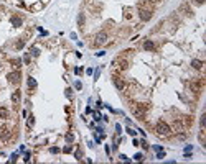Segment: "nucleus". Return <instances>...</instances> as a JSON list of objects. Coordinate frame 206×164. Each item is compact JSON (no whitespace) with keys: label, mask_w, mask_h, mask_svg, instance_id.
Masks as SVG:
<instances>
[{"label":"nucleus","mask_w":206,"mask_h":164,"mask_svg":"<svg viewBox=\"0 0 206 164\" xmlns=\"http://www.w3.org/2000/svg\"><path fill=\"white\" fill-rule=\"evenodd\" d=\"M155 131L158 133V135H162V136H167V135H170V131H172V130H170V126L165 122H158L155 125Z\"/></svg>","instance_id":"obj_1"},{"label":"nucleus","mask_w":206,"mask_h":164,"mask_svg":"<svg viewBox=\"0 0 206 164\" xmlns=\"http://www.w3.org/2000/svg\"><path fill=\"white\" fill-rule=\"evenodd\" d=\"M138 17H140V20H143V21H148V20L152 18V8H142V7H140Z\"/></svg>","instance_id":"obj_2"},{"label":"nucleus","mask_w":206,"mask_h":164,"mask_svg":"<svg viewBox=\"0 0 206 164\" xmlns=\"http://www.w3.org/2000/svg\"><path fill=\"white\" fill-rule=\"evenodd\" d=\"M7 79H8L10 84H18L20 79H22V74H20V71H13V72H10L7 76Z\"/></svg>","instance_id":"obj_3"},{"label":"nucleus","mask_w":206,"mask_h":164,"mask_svg":"<svg viewBox=\"0 0 206 164\" xmlns=\"http://www.w3.org/2000/svg\"><path fill=\"white\" fill-rule=\"evenodd\" d=\"M112 82H114V85L119 89V90H124V87H125V82L122 81V79L119 77V76H114L112 77Z\"/></svg>","instance_id":"obj_4"},{"label":"nucleus","mask_w":206,"mask_h":164,"mask_svg":"<svg viewBox=\"0 0 206 164\" xmlns=\"http://www.w3.org/2000/svg\"><path fill=\"white\" fill-rule=\"evenodd\" d=\"M134 115L137 118L143 120V117H145V107H134Z\"/></svg>","instance_id":"obj_5"},{"label":"nucleus","mask_w":206,"mask_h":164,"mask_svg":"<svg viewBox=\"0 0 206 164\" xmlns=\"http://www.w3.org/2000/svg\"><path fill=\"white\" fill-rule=\"evenodd\" d=\"M105 41H107V33H105V31L97 33V36H96V44H104Z\"/></svg>","instance_id":"obj_6"},{"label":"nucleus","mask_w":206,"mask_h":164,"mask_svg":"<svg viewBox=\"0 0 206 164\" xmlns=\"http://www.w3.org/2000/svg\"><path fill=\"white\" fill-rule=\"evenodd\" d=\"M20 99H22V92H20V90H15L13 94H12V103L18 105L20 103Z\"/></svg>","instance_id":"obj_7"},{"label":"nucleus","mask_w":206,"mask_h":164,"mask_svg":"<svg viewBox=\"0 0 206 164\" xmlns=\"http://www.w3.org/2000/svg\"><path fill=\"white\" fill-rule=\"evenodd\" d=\"M10 21H12V25H13V26H22V18H18V17H12V20H10Z\"/></svg>","instance_id":"obj_8"},{"label":"nucleus","mask_w":206,"mask_h":164,"mask_svg":"<svg viewBox=\"0 0 206 164\" xmlns=\"http://www.w3.org/2000/svg\"><path fill=\"white\" fill-rule=\"evenodd\" d=\"M0 118H8V110L5 108V107H0Z\"/></svg>","instance_id":"obj_9"},{"label":"nucleus","mask_w":206,"mask_h":164,"mask_svg":"<svg viewBox=\"0 0 206 164\" xmlns=\"http://www.w3.org/2000/svg\"><path fill=\"white\" fill-rule=\"evenodd\" d=\"M28 87H30V90H32V89H36V81L33 77H28Z\"/></svg>","instance_id":"obj_10"},{"label":"nucleus","mask_w":206,"mask_h":164,"mask_svg":"<svg viewBox=\"0 0 206 164\" xmlns=\"http://www.w3.org/2000/svg\"><path fill=\"white\" fill-rule=\"evenodd\" d=\"M180 12H185V15H191V10L188 8V5H186V3H183L181 7H180Z\"/></svg>","instance_id":"obj_11"},{"label":"nucleus","mask_w":206,"mask_h":164,"mask_svg":"<svg viewBox=\"0 0 206 164\" xmlns=\"http://www.w3.org/2000/svg\"><path fill=\"white\" fill-rule=\"evenodd\" d=\"M143 48H145V51H153V43L152 41H145V44H143Z\"/></svg>","instance_id":"obj_12"},{"label":"nucleus","mask_w":206,"mask_h":164,"mask_svg":"<svg viewBox=\"0 0 206 164\" xmlns=\"http://www.w3.org/2000/svg\"><path fill=\"white\" fill-rule=\"evenodd\" d=\"M191 66H193L195 69H201L203 62H201V61H198V59H193V61H191Z\"/></svg>","instance_id":"obj_13"},{"label":"nucleus","mask_w":206,"mask_h":164,"mask_svg":"<svg viewBox=\"0 0 206 164\" xmlns=\"http://www.w3.org/2000/svg\"><path fill=\"white\" fill-rule=\"evenodd\" d=\"M78 25H79V28H84V15L82 13L78 15Z\"/></svg>","instance_id":"obj_14"},{"label":"nucleus","mask_w":206,"mask_h":164,"mask_svg":"<svg viewBox=\"0 0 206 164\" xmlns=\"http://www.w3.org/2000/svg\"><path fill=\"white\" fill-rule=\"evenodd\" d=\"M115 62H119V69H122V71H125L127 69V61H124V59H119V61H115Z\"/></svg>","instance_id":"obj_15"},{"label":"nucleus","mask_w":206,"mask_h":164,"mask_svg":"<svg viewBox=\"0 0 206 164\" xmlns=\"http://www.w3.org/2000/svg\"><path fill=\"white\" fill-rule=\"evenodd\" d=\"M0 135H2V140H7V136H8V128L3 126V128H2V133H0Z\"/></svg>","instance_id":"obj_16"},{"label":"nucleus","mask_w":206,"mask_h":164,"mask_svg":"<svg viewBox=\"0 0 206 164\" xmlns=\"http://www.w3.org/2000/svg\"><path fill=\"white\" fill-rule=\"evenodd\" d=\"M191 89H193L195 94H198V92H200V84H198V82H191Z\"/></svg>","instance_id":"obj_17"},{"label":"nucleus","mask_w":206,"mask_h":164,"mask_svg":"<svg viewBox=\"0 0 206 164\" xmlns=\"http://www.w3.org/2000/svg\"><path fill=\"white\" fill-rule=\"evenodd\" d=\"M30 54H33V56H38V54H40V49H38V48H35V46H33L32 49H30Z\"/></svg>","instance_id":"obj_18"},{"label":"nucleus","mask_w":206,"mask_h":164,"mask_svg":"<svg viewBox=\"0 0 206 164\" xmlns=\"http://www.w3.org/2000/svg\"><path fill=\"white\" fill-rule=\"evenodd\" d=\"M33 125H35V117H28V126H33Z\"/></svg>","instance_id":"obj_19"},{"label":"nucleus","mask_w":206,"mask_h":164,"mask_svg":"<svg viewBox=\"0 0 206 164\" xmlns=\"http://www.w3.org/2000/svg\"><path fill=\"white\" fill-rule=\"evenodd\" d=\"M12 64H13L15 67H20V66H22V61H20V59H13V61H12Z\"/></svg>","instance_id":"obj_20"},{"label":"nucleus","mask_w":206,"mask_h":164,"mask_svg":"<svg viewBox=\"0 0 206 164\" xmlns=\"http://www.w3.org/2000/svg\"><path fill=\"white\" fill-rule=\"evenodd\" d=\"M73 140H74V136L71 135V133H68V135H66V141H68V143H73Z\"/></svg>","instance_id":"obj_21"},{"label":"nucleus","mask_w":206,"mask_h":164,"mask_svg":"<svg viewBox=\"0 0 206 164\" xmlns=\"http://www.w3.org/2000/svg\"><path fill=\"white\" fill-rule=\"evenodd\" d=\"M134 159H135V161H142V159H143V156L140 154V153H137V154L134 156Z\"/></svg>","instance_id":"obj_22"},{"label":"nucleus","mask_w":206,"mask_h":164,"mask_svg":"<svg viewBox=\"0 0 206 164\" xmlns=\"http://www.w3.org/2000/svg\"><path fill=\"white\" fill-rule=\"evenodd\" d=\"M205 118H206V115L203 113V115H201V120H200V125H201V128H205Z\"/></svg>","instance_id":"obj_23"},{"label":"nucleus","mask_w":206,"mask_h":164,"mask_svg":"<svg viewBox=\"0 0 206 164\" xmlns=\"http://www.w3.org/2000/svg\"><path fill=\"white\" fill-rule=\"evenodd\" d=\"M50 153H51V154H56V153H60V149L53 146V148H50Z\"/></svg>","instance_id":"obj_24"},{"label":"nucleus","mask_w":206,"mask_h":164,"mask_svg":"<svg viewBox=\"0 0 206 164\" xmlns=\"http://www.w3.org/2000/svg\"><path fill=\"white\" fill-rule=\"evenodd\" d=\"M157 153H158V154H157V158H158V159H163V158H165V153H163V151H157Z\"/></svg>","instance_id":"obj_25"},{"label":"nucleus","mask_w":206,"mask_h":164,"mask_svg":"<svg viewBox=\"0 0 206 164\" xmlns=\"http://www.w3.org/2000/svg\"><path fill=\"white\" fill-rule=\"evenodd\" d=\"M74 156H76V159H81V158H82V153H81V149H78V151H76V154H74Z\"/></svg>","instance_id":"obj_26"},{"label":"nucleus","mask_w":206,"mask_h":164,"mask_svg":"<svg viewBox=\"0 0 206 164\" xmlns=\"http://www.w3.org/2000/svg\"><path fill=\"white\" fill-rule=\"evenodd\" d=\"M66 97H68V99H71V97H73V94H71V89H66Z\"/></svg>","instance_id":"obj_27"},{"label":"nucleus","mask_w":206,"mask_h":164,"mask_svg":"<svg viewBox=\"0 0 206 164\" xmlns=\"http://www.w3.org/2000/svg\"><path fill=\"white\" fill-rule=\"evenodd\" d=\"M23 46H25V43H23V41H18V43H17V48H18V49H22Z\"/></svg>","instance_id":"obj_28"},{"label":"nucleus","mask_w":206,"mask_h":164,"mask_svg":"<svg viewBox=\"0 0 206 164\" xmlns=\"http://www.w3.org/2000/svg\"><path fill=\"white\" fill-rule=\"evenodd\" d=\"M127 133L130 135V136H135V131H134V130H130V128H127Z\"/></svg>","instance_id":"obj_29"},{"label":"nucleus","mask_w":206,"mask_h":164,"mask_svg":"<svg viewBox=\"0 0 206 164\" xmlns=\"http://www.w3.org/2000/svg\"><path fill=\"white\" fill-rule=\"evenodd\" d=\"M63 151H64V153H69V151H71V146H64Z\"/></svg>","instance_id":"obj_30"},{"label":"nucleus","mask_w":206,"mask_h":164,"mask_svg":"<svg viewBox=\"0 0 206 164\" xmlns=\"http://www.w3.org/2000/svg\"><path fill=\"white\" fill-rule=\"evenodd\" d=\"M74 87H76V89H81V87H82V85H81V82L78 81V82H76V84H74Z\"/></svg>","instance_id":"obj_31"},{"label":"nucleus","mask_w":206,"mask_h":164,"mask_svg":"<svg viewBox=\"0 0 206 164\" xmlns=\"http://www.w3.org/2000/svg\"><path fill=\"white\" fill-rule=\"evenodd\" d=\"M94 118H96V120H101V115H99V113L96 112V113H94Z\"/></svg>","instance_id":"obj_32"},{"label":"nucleus","mask_w":206,"mask_h":164,"mask_svg":"<svg viewBox=\"0 0 206 164\" xmlns=\"http://www.w3.org/2000/svg\"><path fill=\"white\" fill-rule=\"evenodd\" d=\"M153 149H155V151H163V149H162V146H153Z\"/></svg>","instance_id":"obj_33"},{"label":"nucleus","mask_w":206,"mask_h":164,"mask_svg":"<svg viewBox=\"0 0 206 164\" xmlns=\"http://www.w3.org/2000/svg\"><path fill=\"white\" fill-rule=\"evenodd\" d=\"M23 61H25V62H27V64H28V62H30V56H28V54H27V56H25V59H23Z\"/></svg>","instance_id":"obj_34"},{"label":"nucleus","mask_w":206,"mask_h":164,"mask_svg":"<svg viewBox=\"0 0 206 164\" xmlns=\"http://www.w3.org/2000/svg\"><path fill=\"white\" fill-rule=\"evenodd\" d=\"M195 2H196V3H200V5H201V3H205V0H195Z\"/></svg>","instance_id":"obj_35"}]
</instances>
